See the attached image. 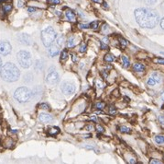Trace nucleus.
Segmentation results:
<instances>
[{"label": "nucleus", "mask_w": 164, "mask_h": 164, "mask_svg": "<svg viewBox=\"0 0 164 164\" xmlns=\"http://www.w3.org/2000/svg\"><path fill=\"white\" fill-rule=\"evenodd\" d=\"M135 18L139 26L148 29L154 28L160 21V15L155 10L148 7L136 9Z\"/></svg>", "instance_id": "1"}, {"label": "nucleus", "mask_w": 164, "mask_h": 164, "mask_svg": "<svg viewBox=\"0 0 164 164\" xmlns=\"http://www.w3.org/2000/svg\"><path fill=\"white\" fill-rule=\"evenodd\" d=\"M20 71L12 63H6L1 67L0 77L6 82H14L19 78Z\"/></svg>", "instance_id": "2"}, {"label": "nucleus", "mask_w": 164, "mask_h": 164, "mask_svg": "<svg viewBox=\"0 0 164 164\" xmlns=\"http://www.w3.org/2000/svg\"><path fill=\"white\" fill-rule=\"evenodd\" d=\"M41 40L46 47L51 46L56 40V32L53 27H48L44 29L41 32Z\"/></svg>", "instance_id": "3"}, {"label": "nucleus", "mask_w": 164, "mask_h": 164, "mask_svg": "<svg viewBox=\"0 0 164 164\" xmlns=\"http://www.w3.org/2000/svg\"><path fill=\"white\" fill-rule=\"evenodd\" d=\"M31 91L26 88V87H21L16 90L14 93V98L18 102V103H27L30 98H31Z\"/></svg>", "instance_id": "4"}, {"label": "nucleus", "mask_w": 164, "mask_h": 164, "mask_svg": "<svg viewBox=\"0 0 164 164\" xmlns=\"http://www.w3.org/2000/svg\"><path fill=\"white\" fill-rule=\"evenodd\" d=\"M17 59L23 68H29L32 65L31 55L27 51H19L17 55Z\"/></svg>", "instance_id": "5"}, {"label": "nucleus", "mask_w": 164, "mask_h": 164, "mask_svg": "<svg viewBox=\"0 0 164 164\" xmlns=\"http://www.w3.org/2000/svg\"><path fill=\"white\" fill-rule=\"evenodd\" d=\"M58 82H59L58 73L55 71H50V73L46 77V83L51 86H53V85H56Z\"/></svg>", "instance_id": "6"}, {"label": "nucleus", "mask_w": 164, "mask_h": 164, "mask_svg": "<svg viewBox=\"0 0 164 164\" xmlns=\"http://www.w3.org/2000/svg\"><path fill=\"white\" fill-rule=\"evenodd\" d=\"M61 90L65 95H72L74 92L75 88H74V85L72 83L65 81L61 85Z\"/></svg>", "instance_id": "7"}, {"label": "nucleus", "mask_w": 164, "mask_h": 164, "mask_svg": "<svg viewBox=\"0 0 164 164\" xmlns=\"http://www.w3.org/2000/svg\"><path fill=\"white\" fill-rule=\"evenodd\" d=\"M11 45L7 42H2L0 41V55H7L11 53Z\"/></svg>", "instance_id": "8"}, {"label": "nucleus", "mask_w": 164, "mask_h": 164, "mask_svg": "<svg viewBox=\"0 0 164 164\" xmlns=\"http://www.w3.org/2000/svg\"><path fill=\"white\" fill-rule=\"evenodd\" d=\"M18 40H19L20 44H25V45H29V44H31V42H32L31 37L29 35L24 34V33H22L18 36Z\"/></svg>", "instance_id": "9"}, {"label": "nucleus", "mask_w": 164, "mask_h": 164, "mask_svg": "<svg viewBox=\"0 0 164 164\" xmlns=\"http://www.w3.org/2000/svg\"><path fill=\"white\" fill-rule=\"evenodd\" d=\"M39 119L42 123H50L53 121V117L48 113H41L39 116Z\"/></svg>", "instance_id": "10"}, {"label": "nucleus", "mask_w": 164, "mask_h": 164, "mask_svg": "<svg viewBox=\"0 0 164 164\" xmlns=\"http://www.w3.org/2000/svg\"><path fill=\"white\" fill-rule=\"evenodd\" d=\"M48 53L51 57H54L56 55L60 53V50L58 49L57 46H55L53 44H52L51 46H49V49H48Z\"/></svg>", "instance_id": "11"}, {"label": "nucleus", "mask_w": 164, "mask_h": 164, "mask_svg": "<svg viewBox=\"0 0 164 164\" xmlns=\"http://www.w3.org/2000/svg\"><path fill=\"white\" fill-rule=\"evenodd\" d=\"M65 16L70 21H75V19H76V15L72 9H67L65 11Z\"/></svg>", "instance_id": "12"}, {"label": "nucleus", "mask_w": 164, "mask_h": 164, "mask_svg": "<svg viewBox=\"0 0 164 164\" xmlns=\"http://www.w3.org/2000/svg\"><path fill=\"white\" fill-rule=\"evenodd\" d=\"M133 69L137 72H142L145 70V65L143 64H139V63H137V64H134L133 65Z\"/></svg>", "instance_id": "13"}, {"label": "nucleus", "mask_w": 164, "mask_h": 164, "mask_svg": "<svg viewBox=\"0 0 164 164\" xmlns=\"http://www.w3.org/2000/svg\"><path fill=\"white\" fill-rule=\"evenodd\" d=\"M68 52H67V50H62L61 51V58H60V61L61 62V63H64L66 60H67V58H68Z\"/></svg>", "instance_id": "14"}, {"label": "nucleus", "mask_w": 164, "mask_h": 164, "mask_svg": "<svg viewBox=\"0 0 164 164\" xmlns=\"http://www.w3.org/2000/svg\"><path fill=\"white\" fill-rule=\"evenodd\" d=\"M76 44H77V42H76V39H75L74 37H71V38H69V40H68V43H67V46H68L69 48H71V47H73V46H75V45H76Z\"/></svg>", "instance_id": "15"}, {"label": "nucleus", "mask_w": 164, "mask_h": 164, "mask_svg": "<svg viewBox=\"0 0 164 164\" xmlns=\"http://www.w3.org/2000/svg\"><path fill=\"white\" fill-rule=\"evenodd\" d=\"M59 132H60V130H59L58 127H51V128L48 130V133H49V135H51V136L57 135Z\"/></svg>", "instance_id": "16"}, {"label": "nucleus", "mask_w": 164, "mask_h": 164, "mask_svg": "<svg viewBox=\"0 0 164 164\" xmlns=\"http://www.w3.org/2000/svg\"><path fill=\"white\" fill-rule=\"evenodd\" d=\"M2 7H3V9L6 13H8L12 9V4H4L2 6Z\"/></svg>", "instance_id": "17"}, {"label": "nucleus", "mask_w": 164, "mask_h": 164, "mask_svg": "<svg viewBox=\"0 0 164 164\" xmlns=\"http://www.w3.org/2000/svg\"><path fill=\"white\" fill-rule=\"evenodd\" d=\"M150 77H151L157 83H160V82L162 81V77H161L158 73H153Z\"/></svg>", "instance_id": "18"}, {"label": "nucleus", "mask_w": 164, "mask_h": 164, "mask_svg": "<svg viewBox=\"0 0 164 164\" xmlns=\"http://www.w3.org/2000/svg\"><path fill=\"white\" fill-rule=\"evenodd\" d=\"M119 44H120V46H121V48H126L127 47V45L128 44V43H127V41H126L125 39H123V38H119Z\"/></svg>", "instance_id": "19"}, {"label": "nucleus", "mask_w": 164, "mask_h": 164, "mask_svg": "<svg viewBox=\"0 0 164 164\" xmlns=\"http://www.w3.org/2000/svg\"><path fill=\"white\" fill-rule=\"evenodd\" d=\"M119 131L122 132V133H125V134H129L131 132L130 128H128L127 126H124V125H122V126L119 127Z\"/></svg>", "instance_id": "20"}, {"label": "nucleus", "mask_w": 164, "mask_h": 164, "mask_svg": "<svg viewBox=\"0 0 164 164\" xmlns=\"http://www.w3.org/2000/svg\"><path fill=\"white\" fill-rule=\"evenodd\" d=\"M115 57L113 55H111V54H108V55L105 56V61L106 62H113V61H115Z\"/></svg>", "instance_id": "21"}, {"label": "nucleus", "mask_w": 164, "mask_h": 164, "mask_svg": "<svg viewBox=\"0 0 164 164\" xmlns=\"http://www.w3.org/2000/svg\"><path fill=\"white\" fill-rule=\"evenodd\" d=\"M155 142H157L158 144H162V143H164L163 136H156L155 137Z\"/></svg>", "instance_id": "22"}, {"label": "nucleus", "mask_w": 164, "mask_h": 164, "mask_svg": "<svg viewBox=\"0 0 164 164\" xmlns=\"http://www.w3.org/2000/svg\"><path fill=\"white\" fill-rule=\"evenodd\" d=\"M105 106H106V104H105V103H102V102H98L96 105H95V108L96 109H98V110H102L105 108Z\"/></svg>", "instance_id": "23"}, {"label": "nucleus", "mask_w": 164, "mask_h": 164, "mask_svg": "<svg viewBox=\"0 0 164 164\" xmlns=\"http://www.w3.org/2000/svg\"><path fill=\"white\" fill-rule=\"evenodd\" d=\"M122 60H123V64H124V66L125 67H128L129 66V60L127 56H123L122 57Z\"/></svg>", "instance_id": "24"}, {"label": "nucleus", "mask_w": 164, "mask_h": 164, "mask_svg": "<svg viewBox=\"0 0 164 164\" xmlns=\"http://www.w3.org/2000/svg\"><path fill=\"white\" fill-rule=\"evenodd\" d=\"M157 82L151 78V77H150V78L148 79V81H147V84L149 85V86H154L155 84H156Z\"/></svg>", "instance_id": "25"}, {"label": "nucleus", "mask_w": 164, "mask_h": 164, "mask_svg": "<svg viewBox=\"0 0 164 164\" xmlns=\"http://www.w3.org/2000/svg\"><path fill=\"white\" fill-rule=\"evenodd\" d=\"M63 40H64L63 36H60V37H58V38H57V40H56V42H57V44H58L59 46H61V45L63 44Z\"/></svg>", "instance_id": "26"}, {"label": "nucleus", "mask_w": 164, "mask_h": 164, "mask_svg": "<svg viewBox=\"0 0 164 164\" xmlns=\"http://www.w3.org/2000/svg\"><path fill=\"white\" fill-rule=\"evenodd\" d=\"M90 28H92L94 30H96L98 28V21H94V22L90 23Z\"/></svg>", "instance_id": "27"}, {"label": "nucleus", "mask_w": 164, "mask_h": 164, "mask_svg": "<svg viewBox=\"0 0 164 164\" xmlns=\"http://www.w3.org/2000/svg\"><path fill=\"white\" fill-rule=\"evenodd\" d=\"M144 2H145V4L148 5V6H152V5H154V4H156L157 0H144Z\"/></svg>", "instance_id": "28"}, {"label": "nucleus", "mask_w": 164, "mask_h": 164, "mask_svg": "<svg viewBox=\"0 0 164 164\" xmlns=\"http://www.w3.org/2000/svg\"><path fill=\"white\" fill-rule=\"evenodd\" d=\"M115 113H116V108L115 107V106H113V105H111L109 106V114H115Z\"/></svg>", "instance_id": "29"}, {"label": "nucleus", "mask_w": 164, "mask_h": 164, "mask_svg": "<svg viewBox=\"0 0 164 164\" xmlns=\"http://www.w3.org/2000/svg\"><path fill=\"white\" fill-rule=\"evenodd\" d=\"M39 107L43 110H50V106L47 103H41V104L39 105Z\"/></svg>", "instance_id": "30"}, {"label": "nucleus", "mask_w": 164, "mask_h": 164, "mask_svg": "<svg viewBox=\"0 0 164 164\" xmlns=\"http://www.w3.org/2000/svg\"><path fill=\"white\" fill-rule=\"evenodd\" d=\"M154 63L156 64H162V65H164V59H161V58H155L153 60Z\"/></svg>", "instance_id": "31"}, {"label": "nucleus", "mask_w": 164, "mask_h": 164, "mask_svg": "<svg viewBox=\"0 0 164 164\" xmlns=\"http://www.w3.org/2000/svg\"><path fill=\"white\" fill-rule=\"evenodd\" d=\"M48 3L51 5H58L61 3V0H48Z\"/></svg>", "instance_id": "32"}, {"label": "nucleus", "mask_w": 164, "mask_h": 164, "mask_svg": "<svg viewBox=\"0 0 164 164\" xmlns=\"http://www.w3.org/2000/svg\"><path fill=\"white\" fill-rule=\"evenodd\" d=\"M85 51H86V44H83L81 45V47H80V52L84 53V52H85Z\"/></svg>", "instance_id": "33"}, {"label": "nucleus", "mask_w": 164, "mask_h": 164, "mask_svg": "<svg viewBox=\"0 0 164 164\" xmlns=\"http://www.w3.org/2000/svg\"><path fill=\"white\" fill-rule=\"evenodd\" d=\"M79 27L81 29H88L90 28V24H79Z\"/></svg>", "instance_id": "34"}, {"label": "nucleus", "mask_w": 164, "mask_h": 164, "mask_svg": "<svg viewBox=\"0 0 164 164\" xmlns=\"http://www.w3.org/2000/svg\"><path fill=\"white\" fill-rule=\"evenodd\" d=\"M96 85H97V88H99V89H103V88L105 87V85H104L100 80H98V81L96 82Z\"/></svg>", "instance_id": "35"}, {"label": "nucleus", "mask_w": 164, "mask_h": 164, "mask_svg": "<svg viewBox=\"0 0 164 164\" xmlns=\"http://www.w3.org/2000/svg\"><path fill=\"white\" fill-rule=\"evenodd\" d=\"M96 129H97V132H98V133H103V132H104V127L101 126V125H97V126H96Z\"/></svg>", "instance_id": "36"}, {"label": "nucleus", "mask_w": 164, "mask_h": 164, "mask_svg": "<svg viewBox=\"0 0 164 164\" xmlns=\"http://www.w3.org/2000/svg\"><path fill=\"white\" fill-rule=\"evenodd\" d=\"M102 76H103L104 78H107V76H108V71H107V70H104V71H102Z\"/></svg>", "instance_id": "37"}, {"label": "nucleus", "mask_w": 164, "mask_h": 164, "mask_svg": "<svg viewBox=\"0 0 164 164\" xmlns=\"http://www.w3.org/2000/svg\"><path fill=\"white\" fill-rule=\"evenodd\" d=\"M159 121L162 124H164V115H160L159 116Z\"/></svg>", "instance_id": "38"}, {"label": "nucleus", "mask_w": 164, "mask_h": 164, "mask_svg": "<svg viewBox=\"0 0 164 164\" xmlns=\"http://www.w3.org/2000/svg\"><path fill=\"white\" fill-rule=\"evenodd\" d=\"M150 163H151V164H160V163H162L160 161H157V160H151L150 162Z\"/></svg>", "instance_id": "39"}, {"label": "nucleus", "mask_w": 164, "mask_h": 164, "mask_svg": "<svg viewBox=\"0 0 164 164\" xmlns=\"http://www.w3.org/2000/svg\"><path fill=\"white\" fill-rule=\"evenodd\" d=\"M72 61H73V62H77V61H78V57L75 55H72Z\"/></svg>", "instance_id": "40"}, {"label": "nucleus", "mask_w": 164, "mask_h": 164, "mask_svg": "<svg viewBox=\"0 0 164 164\" xmlns=\"http://www.w3.org/2000/svg\"><path fill=\"white\" fill-rule=\"evenodd\" d=\"M17 6H22V5H23V1H21V0H17Z\"/></svg>", "instance_id": "41"}, {"label": "nucleus", "mask_w": 164, "mask_h": 164, "mask_svg": "<svg viewBox=\"0 0 164 164\" xmlns=\"http://www.w3.org/2000/svg\"><path fill=\"white\" fill-rule=\"evenodd\" d=\"M101 48H102V49H107L108 47H107V44H105V43L102 42V46H101Z\"/></svg>", "instance_id": "42"}, {"label": "nucleus", "mask_w": 164, "mask_h": 164, "mask_svg": "<svg viewBox=\"0 0 164 164\" xmlns=\"http://www.w3.org/2000/svg\"><path fill=\"white\" fill-rule=\"evenodd\" d=\"M35 10H36V9H35L34 7H29V8H28V11H29V12H34Z\"/></svg>", "instance_id": "43"}, {"label": "nucleus", "mask_w": 164, "mask_h": 164, "mask_svg": "<svg viewBox=\"0 0 164 164\" xmlns=\"http://www.w3.org/2000/svg\"><path fill=\"white\" fill-rule=\"evenodd\" d=\"M161 27H162V28L164 30V18L162 19V20H161Z\"/></svg>", "instance_id": "44"}, {"label": "nucleus", "mask_w": 164, "mask_h": 164, "mask_svg": "<svg viewBox=\"0 0 164 164\" xmlns=\"http://www.w3.org/2000/svg\"><path fill=\"white\" fill-rule=\"evenodd\" d=\"M93 1H95V2H96V3H99V4H102V3H103V0H93Z\"/></svg>", "instance_id": "45"}, {"label": "nucleus", "mask_w": 164, "mask_h": 164, "mask_svg": "<svg viewBox=\"0 0 164 164\" xmlns=\"http://www.w3.org/2000/svg\"><path fill=\"white\" fill-rule=\"evenodd\" d=\"M129 162H130V163H134V162H135L133 159H131V161H129Z\"/></svg>", "instance_id": "46"}, {"label": "nucleus", "mask_w": 164, "mask_h": 164, "mask_svg": "<svg viewBox=\"0 0 164 164\" xmlns=\"http://www.w3.org/2000/svg\"><path fill=\"white\" fill-rule=\"evenodd\" d=\"M162 8L164 10V1L162 2Z\"/></svg>", "instance_id": "47"}, {"label": "nucleus", "mask_w": 164, "mask_h": 164, "mask_svg": "<svg viewBox=\"0 0 164 164\" xmlns=\"http://www.w3.org/2000/svg\"><path fill=\"white\" fill-rule=\"evenodd\" d=\"M1 65H2V60H1V58H0V67H1Z\"/></svg>", "instance_id": "48"}, {"label": "nucleus", "mask_w": 164, "mask_h": 164, "mask_svg": "<svg viewBox=\"0 0 164 164\" xmlns=\"http://www.w3.org/2000/svg\"><path fill=\"white\" fill-rule=\"evenodd\" d=\"M161 55H164V52H161Z\"/></svg>", "instance_id": "49"}, {"label": "nucleus", "mask_w": 164, "mask_h": 164, "mask_svg": "<svg viewBox=\"0 0 164 164\" xmlns=\"http://www.w3.org/2000/svg\"><path fill=\"white\" fill-rule=\"evenodd\" d=\"M0 1H5V0H0Z\"/></svg>", "instance_id": "50"}, {"label": "nucleus", "mask_w": 164, "mask_h": 164, "mask_svg": "<svg viewBox=\"0 0 164 164\" xmlns=\"http://www.w3.org/2000/svg\"><path fill=\"white\" fill-rule=\"evenodd\" d=\"M163 107H164V106H163Z\"/></svg>", "instance_id": "51"}]
</instances>
